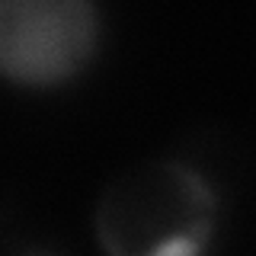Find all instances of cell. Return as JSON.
I'll return each mask as SVG.
<instances>
[{
	"label": "cell",
	"instance_id": "obj_2",
	"mask_svg": "<svg viewBox=\"0 0 256 256\" xmlns=\"http://www.w3.org/2000/svg\"><path fill=\"white\" fill-rule=\"evenodd\" d=\"M96 10L84 0H6L0 64L13 84L48 86L74 77L96 45Z\"/></svg>",
	"mask_w": 256,
	"mask_h": 256
},
{
	"label": "cell",
	"instance_id": "obj_1",
	"mask_svg": "<svg viewBox=\"0 0 256 256\" xmlns=\"http://www.w3.org/2000/svg\"><path fill=\"white\" fill-rule=\"evenodd\" d=\"M212 224L208 182L166 157L128 166L96 205V237L106 256H198Z\"/></svg>",
	"mask_w": 256,
	"mask_h": 256
}]
</instances>
